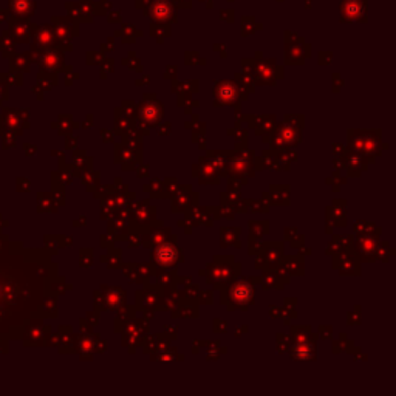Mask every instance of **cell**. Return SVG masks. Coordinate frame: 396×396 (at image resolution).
<instances>
[{"label":"cell","instance_id":"cell-1","mask_svg":"<svg viewBox=\"0 0 396 396\" xmlns=\"http://www.w3.org/2000/svg\"><path fill=\"white\" fill-rule=\"evenodd\" d=\"M171 13H172V8L166 2H156L153 5V17L158 20H164V17H167Z\"/></svg>","mask_w":396,"mask_h":396},{"label":"cell","instance_id":"cell-2","mask_svg":"<svg viewBox=\"0 0 396 396\" xmlns=\"http://www.w3.org/2000/svg\"><path fill=\"white\" fill-rule=\"evenodd\" d=\"M342 10L350 17H355V16H358V13H361L362 7H361V4L358 2V0H347V4L342 7Z\"/></svg>","mask_w":396,"mask_h":396}]
</instances>
